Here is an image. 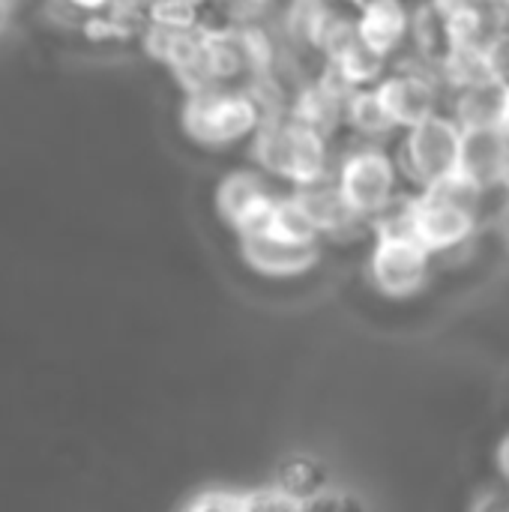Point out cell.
<instances>
[{"label": "cell", "mask_w": 509, "mask_h": 512, "mask_svg": "<svg viewBox=\"0 0 509 512\" xmlns=\"http://www.w3.org/2000/svg\"><path fill=\"white\" fill-rule=\"evenodd\" d=\"M252 153L264 174L288 180L291 189L330 177V135L300 117L270 114L252 135Z\"/></svg>", "instance_id": "1"}, {"label": "cell", "mask_w": 509, "mask_h": 512, "mask_svg": "<svg viewBox=\"0 0 509 512\" xmlns=\"http://www.w3.org/2000/svg\"><path fill=\"white\" fill-rule=\"evenodd\" d=\"M480 192L450 177L420 189L402 210V222L432 249V255L465 246L480 225Z\"/></svg>", "instance_id": "2"}, {"label": "cell", "mask_w": 509, "mask_h": 512, "mask_svg": "<svg viewBox=\"0 0 509 512\" xmlns=\"http://www.w3.org/2000/svg\"><path fill=\"white\" fill-rule=\"evenodd\" d=\"M264 117V105L252 93L213 84L186 93L180 123L186 135L204 147H231L243 138H252Z\"/></svg>", "instance_id": "3"}, {"label": "cell", "mask_w": 509, "mask_h": 512, "mask_svg": "<svg viewBox=\"0 0 509 512\" xmlns=\"http://www.w3.org/2000/svg\"><path fill=\"white\" fill-rule=\"evenodd\" d=\"M462 123L447 111H435L426 120L405 129L399 168L417 189H429L456 177L459 150H462Z\"/></svg>", "instance_id": "4"}, {"label": "cell", "mask_w": 509, "mask_h": 512, "mask_svg": "<svg viewBox=\"0 0 509 512\" xmlns=\"http://www.w3.org/2000/svg\"><path fill=\"white\" fill-rule=\"evenodd\" d=\"M432 249L399 219L393 225H381L372 258L369 276L372 285L393 300H408L423 291L432 273Z\"/></svg>", "instance_id": "5"}, {"label": "cell", "mask_w": 509, "mask_h": 512, "mask_svg": "<svg viewBox=\"0 0 509 512\" xmlns=\"http://www.w3.org/2000/svg\"><path fill=\"white\" fill-rule=\"evenodd\" d=\"M399 180V159L378 144H363L360 150L348 153L336 171V186L360 219H378L390 213L399 195Z\"/></svg>", "instance_id": "6"}, {"label": "cell", "mask_w": 509, "mask_h": 512, "mask_svg": "<svg viewBox=\"0 0 509 512\" xmlns=\"http://www.w3.org/2000/svg\"><path fill=\"white\" fill-rule=\"evenodd\" d=\"M459 180L480 195L509 186V126L465 129L459 150Z\"/></svg>", "instance_id": "7"}, {"label": "cell", "mask_w": 509, "mask_h": 512, "mask_svg": "<svg viewBox=\"0 0 509 512\" xmlns=\"http://www.w3.org/2000/svg\"><path fill=\"white\" fill-rule=\"evenodd\" d=\"M273 201H276V195L267 186L264 171L237 168V171L225 174L222 183L216 186V210H219L222 222L237 231V237L264 231Z\"/></svg>", "instance_id": "8"}, {"label": "cell", "mask_w": 509, "mask_h": 512, "mask_svg": "<svg viewBox=\"0 0 509 512\" xmlns=\"http://www.w3.org/2000/svg\"><path fill=\"white\" fill-rule=\"evenodd\" d=\"M375 90L399 129H408V126L426 120L429 114L441 111L438 108V81H435V75L420 72V69L387 72L375 84Z\"/></svg>", "instance_id": "9"}, {"label": "cell", "mask_w": 509, "mask_h": 512, "mask_svg": "<svg viewBox=\"0 0 509 512\" xmlns=\"http://www.w3.org/2000/svg\"><path fill=\"white\" fill-rule=\"evenodd\" d=\"M240 255L243 264L270 279H294L318 267L321 246H294L285 240L270 237L267 231L240 234Z\"/></svg>", "instance_id": "10"}, {"label": "cell", "mask_w": 509, "mask_h": 512, "mask_svg": "<svg viewBox=\"0 0 509 512\" xmlns=\"http://www.w3.org/2000/svg\"><path fill=\"white\" fill-rule=\"evenodd\" d=\"M450 114L462 123V129L509 126V81L486 75L480 81L456 87Z\"/></svg>", "instance_id": "11"}, {"label": "cell", "mask_w": 509, "mask_h": 512, "mask_svg": "<svg viewBox=\"0 0 509 512\" xmlns=\"http://www.w3.org/2000/svg\"><path fill=\"white\" fill-rule=\"evenodd\" d=\"M357 33L381 54H393L411 36V12L402 0H369L360 6Z\"/></svg>", "instance_id": "12"}, {"label": "cell", "mask_w": 509, "mask_h": 512, "mask_svg": "<svg viewBox=\"0 0 509 512\" xmlns=\"http://www.w3.org/2000/svg\"><path fill=\"white\" fill-rule=\"evenodd\" d=\"M294 192H297V198L306 204V210L312 213V219L318 222L321 234H339V231H345V228L363 222V219L348 207L342 189L336 186V177H333V180H330V177H327V180H318V183H312V186H300V189H294Z\"/></svg>", "instance_id": "13"}, {"label": "cell", "mask_w": 509, "mask_h": 512, "mask_svg": "<svg viewBox=\"0 0 509 512\" xmlns=\"http://www.w3.org/2000/svg\"><path fill=\"white\" fill-rule=\"evenodd\" d=\"M264 231L276 240H285V243H294V246H315L321 243V228L318 222L312 219V213L306 210V204L297 198V192L273 201L270 207V216H267V225Z\"/></svg>", "instance_id": "14"}, {"label": "cell", "mask_w": 509, "mask_h": 512, "mask_svg": "<svg viewBox=\"0 0 509 512\" xmlns=\"http://www.w3.org/2000/svg\"><path fill=\"white\" fill-rule=\"evenodd\" d=\"M345 123L357 135H363L369 141H378V138L393 135L399 129L393 123V117L387 114V108H384V102H381V96H378L375 87H357V90H351L348 105H345Z\"/></svg>", "instance_id": "15"}, {"label": "cell", "mask_w": 509, "mask_h": 512, "mask_svg": "<svg viewBox=\"0 0 509 512\" xmlns=\"http://www.w3.org/2000/svg\"><path fill=\"white\" fill-rule=\"evenodd\" d=\"M186 510H207V512H243L249 510V492L243 489H228V486H213L204 489L198 498L186 504Z\"/></svg>", "instance_id": "16"}, {"label": "cell", "mask_w": 509, "mask_h": 512, "mask_svg": "<svg viewBox=\"0 0 509 512\" xmlns=\"http://www.w3.org/2000/svg\"><path fill=\"white\" fill-rule=\"evenodd\" d=\"M147 21L162 27H198V9L177 0H150Z\"/></svg>", "instance_id": "17"}, {"label": "cell", "mask_w": 509, "mask_h": 512, "mask_svg": "<svg viewBox=\"0 0 509 512\" xmlns=\"http://www.w3.org/2000/svg\"><path fill=\"white\" fill-rule=\"evenodd\" d=\"M483 60L492 78L509 81V27H498L483 39Z\"/></svg>", "instance_id": "18"}, {"label": "cell", "mask_w": 509, "mask_h": 512, "mask_svg": "<svg viewBox=\"0 0 509 512\" xmlns=\"http://www.w3.org/2000/svg\"><path fill=\"white\" fill-rule=\"evenodd\" d=\"M66 3H72L75 9H84V12H102L111 6V0H66Z\"/></svg>", "instance_id": "19"}, {"label": "cell", "mask_w": 509, "mask_h": 512, "mask_svg": "<svg viewBox=\"0 0 509 512\" xmlns=\"http://www.w3.org/2000/svg\"><path fill=\"white\" fill-rule=\"evenodd\" d=\"M498 465H501V474L507 477L509 483V438H504L501 450H498Z\"/></svg>", "instance_id": "20"}, {"label": "cell", "mask_w": 509, "mask_h": 512, "mask_svg": "<svg viewBox=\"0 0 509 512\" xmlns=\"http://www.w3.org/2000/svg\"><path fill=\"white\" fill-rule=\"evenodd\" d=\"M498 231H501L504 243L509 246V198H507V204H504V210H501V219H498Z\"/></svg>", "instance_id": "21"}, {"label": "cell", "mask_w": 509, "mask_h": 512, "mask_svg": "<svg viewBox=\"0 0 509 512\" xmlns=\"http://www.w3.org/2000/svg\"><path fill=\"white\" fill-rule=\"evenodd\" d=\"M177 3H186V6H192V9H201V6H204V0H177Z\"/></svg>", "instance_id": "22"}, {"label": "cell", "mask_w": 509, "mask_h": 512, "mask_svg": "<svg viewBox=\"0 0 509 512\" xmlns=\"http://www.w3.org/2000/svg\"><path fill=\"white\" fill-rule=\"evenodd\" d=\"M354 3H357V6H363V3H369V0H354Z\"/></svg>", "instance_id": "23"}, {"label": "cell", "mask_w": 509, "mask_h": 512, "mask_svg": "<svg viewBox=\"0 0 509 512\" xmlns=\"http://www.w3.org/2000/svg\"><path fill=\"white\" fill-rule=\"evenodd\" d=\"M507 195H509V186H507Z\"/></svg>", "instance_id": "24"}]
</instances>
